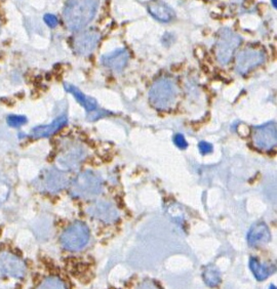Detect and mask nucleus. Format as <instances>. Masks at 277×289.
<instances>
[{
	"label": "nucleus",
	"mask_w": 277,
	"mask_h": 289,
	"mask_svg": "<svg viewBox=\"0 0 277 289\" xmlns=\"http://www.w3.org/2000/svg\"><path fill=\"white\" fill-rule=\"evenodd\" d=\"M100 0H69L63 12L66 27L80 31L90 24L98 12Z\"/></svg>",
	"instance_id": "1"
},
{
	"label": "nucleus",
	"mask_w": 277,
	"mask_h": 289,
	"mask_svg": "<svg viewBox=\"0 0 277 289\" xmlns=\"http://www.w3.org/2000/svg\"><path fill=\"white\" fill-rule=\"evenodd\" d=\"M178 87L169 78L155 81L149 90V102L157 110H169L178 98Z\"/></svg>",
	"instance_id": "2"
},
{
	"label": "nucleus",
	"mask_w": 277,
	"mask_h": 289,
	"mask_svg": "<svg viewBox=\"0 0 277 289\" xmlns=\"http://www.w3.org/2000/svg\"><path fill=\"white\" fill-rule=\"evenodd\" d=\"M103 190V179L94 171L85 170L77 176L70 185V194L81 199H93Z\"/></svg>",
	"instance_id": "3"
},
{
	"label": "nucleus",
	"mask_w": 277,
	"mask_h": 289,
	"mask_svg": "<svg viewBox=\"0 0 277 289\" xmlns=\"http://www.w3.org/2000/svg\"><path fill=\"white\" fill-rule=\"evenodd\" d=\"M241 37L230 29L220 31L216 44V57L221 65H227L234 55V51L241 44Z\"/></svg>",
	"instance_id": "4"
},
{
	"label": "nucleus",
	"mask_w": 277,
	"mask_h": 289,
	"mask_svg": "<svg viewBox=\"0 0 277 289\" xmlns=\"http://www.w3.org/2000/svg\"><path fill=\"white\" fill-rule=\"evenodd\" d=\"M90 236V229L86 224L81 222H76L63 232L61 243L65 249L77 251L82 249L88 243Z\"/></svg>",
	"instance_id": "5"
},
{
	"label": "nucleus",
	"mask_w": 277,
	"mask_h": 289,
	"mask_svg": "<svg viewBox=\"0 0 277 289\" xmlns=\"http://www.w3.org/2000/svg\"><path fill=\"white\" fill-rule=\"evenodd\" d=\"M35 184L43 192L57 193L69 185V178L63 170L50 168L43 171Z\"/></svg>",
	"instance_id": "6"
},
{
	"label": "nucleus",
	"mask_w": 277,
	"mask_h": 289,
	"mask_svg": "<svg viewBox=\"0 0 277 289\" xmlns=\"http://www.w3.org/2000/svg\"><path fill=\"white\" fill-rule=\"evenodd\" d=\"M252 142L262 151H271L276 146L277 130L276 123L270 121L253 127Z\"/></svg>",
	"instance_id": "7"
},
{
	"label": "nucleus",
	"mask_w": 277,
	"mask_h": 289,
	"mask_svg": "<svg viewBox=\"0 0 277 289\" xmlns=\"http://www.w3.org/2000/svg\"><path fill=\"white\" fill-rule=\"evenodd\" d=\"M265 61L264 52L256 48H245L236 56L235 70L239 74H247L262 65Z\"/></svg>",
	"instance_id": "8"
},
{
	"label": "nucleus",
	"mask_w": 277,
	"mask_h": 289,
	"mask_svg": "<svg viewBox=\"0 0 277 289\" xmlns=\"http://www.w3.org/2000/svg\"><path fill=\"white\" fill-rule=\"evenodd\" d=\"M94 219L105 223H113L119 219V211L115 204L108 200H98L87 208Z\"/></svg>",
	"instance_id": "9"
},
{
	"label": "nucleus",
	"mask_w": 277,
	"mask_h": 289,
	"mask_svg": "<svg viewBox=\"0 0 277 289\" xmlns=\"http://www.w3.org/2000/svg\"><path fill=\"white\" fill-rule=\"evenodd\" d=\"M86 157V150L83 146L73 144L66 148L58 156L57 163L61 168L74 169L78 166Z\"/></svg>",
	"instance_id": "10"
},
{
	"label": "nucleus",
	"mask_w": 277,
	"mask_h": 289,
	"mask_svg": "<svg viewBox=\"0 0 277 289\" xmlns=\"http://www.w3.org/2000/svg\"><path fill=\"white\" fill-rule=\"evenodd\" d=\"M101 35L95 30L84 31L77 35L73 41V47L75 52L79 56H88L97 48Z\"/></svg>",
	"instance_id": "11"
},
{
	"label": "nucleus",
	"mask_w": 277,
	"mask_h": 289,
	"mask_svg": "<svg viewBox=\"0 0 277 289\" xmlns=\"http://www.w3.org/2000/svg\"><path fill=\"white\" fill-rule=\"evenodd\" d=\"M26 273V266L17 255L8 252L0 253V274L21 278Z\"/></svg>",
	"instance_id": "12"
},
{
	"label": "nucleus",
	"mask_w": 277,
	"mask_h": 289,
	"mask_svg": "<svg viewBox=\"0 0 277 289\" xmlns=\"http://www.w3.org/2000/svg\"><path fill=\"white\" fill-rule=\"evenodd\" d=\"M129 53L125 48H117L106 55L102 56L101 63L106 68L113 72H121L128 63Z\"/></svg>",
	"instance_id": "13"
},
{
	"label": "nucleus",
	"mask_w": 277,
	"mask_h": 289,
	"mask_svg": "<svg viewBox=\"0 0 277 289\" xmlns=\"http://www.w3.org/2000/svg\"><path fill=\"white\" fill-rule=\"evenodd\" d=\"M271 239V233L267 224L264 222H257L251 228L248 233V242L251 246H260L268 243Z\"/></svg>",
	"instance_id": "14"
},
{
	"label": "nucleus",
	"mask_w": 277,
	"mask_h": 289,
	"mask_svg": "<svg viewBox=\"0 0 277 289\" xmlns=\"http://www.w3.org/2000/svg\"><path fill=\"white\" fill-rule=\"evenodd\" d=\"M150 15L161 23H169L175 18V12L168 4L160 0H152L148 4Z\"/></svg>",
	"instance_id": "15"
},
{
	"label": "nucleus",
	"mask_w": 277,
	"mask_h": 289,
	"mask_svg": "<svg viewBox=\"0 0 277 289\" xmlns=\"http://www.w3.org/2000/svg\"><path fill=\"white\" fill-rule=\"evenodd\" d=\"M67 122H68L67 117L63 115L58 117V118H55L50 124L41 125V126L33 128L30 134L33 137H48L55 133L58 131H60L63 126L67 124Z\"/></svg>",
	"instance_id": "16"
},
{
	"label": "nucleus",
	"mask_w": 277,
	"mask_h": 289,
	"mask_svg": "<svg viewBox=\"0 0 277 289\" xmlns=\"http://www.w3.org/2000/svg\"><path fill=\"white\" fill-rule=\"evenodd\" d=\"M64 87H65V89L67 90L68 92H70V93H72L73 94V96L74 98L78 101V103L81 105V106H83L84 108H85V110L87 111V112H94L96 109H97V107H98V105H97V102H96V100L95 99H93V98H90V96H87V95H85L84 93H82L78 89H77L76 87H74V85H71V84H69V83H65L64 84Z\"/></svg>",
	"instance_id": "17"
},
{
	"label": "nucleus",
	"mask_w": 277,
	"mask_h": 289,
	"mask_svg": "<svg viewBox=\"0 0 277 289\" xmlns=\"http://www.w3.org/2000/svg\"><path fill=\"white\" fill-rule=\"evenodd\" d=\"M250 267L252 272V274L256 277V279L259 281L266 280L270 276V274L273 272L271 267H268L266 265H261L256 259L250 260Z\"/></svg>",
	"instance_id": "18"
},
{
	"label": "nucleus",
	"mask_w": 277,
	"mask_h": 289,
	"mask_svg": "<svg viewBox=\"0 0 277 289\" xmlns=\"http://www.w3.org/2000/svg\"><path fill=\"white\" fill-rule=\"evenodd\" d=\"M203 280L208 286H217L221 282V274L217 269V267L209 265L204 267L203 270Z\"/></svg>",
	"instance_id": "19"
},
{
	"label": "nucleus",
	"mask_w": 277,
	"mask_h": 289,
	"mask_svg": "<svg viewBox=\"0 0 277 289\" xmlns=\"http://www.w3.org/2000/svg\"><path fill=\"white\" fill-rule=\"evenodd\" d=\"M36 289H67L65 286V283L59 279L57 277H50L46 280L42 281V283Z\"/></svg>",
	"instance_id": "20"
},
{
	"label": "nucleus",
	"mask_w": 277,
	"mask_h": 289,
	"mask_svg": "<svg viewBox=\"0 0 277 289\" xmlns=\"http://www.w3.org/2000/svg\"><path fill=\"white\" fill-rule=\"evenodd\" d=\"M9 195V184L6 178L0 173V205L3 204Z\"/></svg>",
	"instance_id": "21"
},
{
	"label": "nucleus",
	"mask_w": 277,
	"mask_h": 289,
	"mask_svg": "<svg viewBox=\"0 0 277 289\" xmlns=\"http://www.w3.org/2000/svg\"><path fill=\"white\" fill-rule=\"evenodd\" d=\"M27 122L25 116L20 115H10L7 117V124L12 127H20Z\"/></svg>",
	"instance_id": "22"
},
{
	"label": "nucleus",
	"mask_w": 277,
	"mask_h": 289,
	"mask_svg": "<svg viewBox=\"0 0 277 289\" xmlns=\"http://www.w3.org/2000/svg\"><path fill=\"white\" fill-rule=\"evenodd\" d=\"M174 143L176 144V147L182 149V150H184V149H186L188 147V144H187L185 136L183 134H180V133L176 134L174 136Z\"/></svg>",
	"instance_id": "23"
},
{
	"label": "nucleus",
	"mask_w": 277,
	"mask_h": 289,
	"mask_svg": "<svg viewBox=\"0 0 277 289\" xmlns=\"http://www.w3.org/2000/svg\"><path fill=\"white\" fill-rule=\"evenodd\" d=\"M44 22H46V24L50 27V28H54L58 26V19L55 16L51 15V14H48L44 16Z\"/></svg>",
	"instance_id": "24"
},
{
	"label": "nucleus",
	"mask_w": 277,
	"mask_h": 289,
	"mask_svg": "<svg viewBox=\"0 0 277 289\" xmlns=\"http://www.w3.org/2000/svg\"><path fill=\"white\" fill-rule=\"evenodd\" d=\"M198 149L202 155H205L213 151V146L212 144H209L207 142H201L198 145Z\"/></svg>",
	"instance_id": "25"
},
{
	"label": "nucleus",
	"mask_w": 277,
	"mask_h": 289,
	"mask_svg": "<svg viewBox=\"0 0 277 289\" xmlns=\"http://www.w3.org/2000/svg\"><path fill=\"white\" fill-rule=\"evenodd\" d=\"M137 289H160L156 284H154L151 281H145L143 282Z\"/></svg>",
	"instance_id": "26"
},
{
	"label": "nucleus",
	"mask_w": 277,
	"mask_h": 289,
	"mask_svg": "<svg viewBox=\"0 0 277 289\" xmlns=\"http://www.w3.org/2000/svg\"><path fill=\"white\" fill-rule=\"evenodd\" d=\"M271 1H272V5H273V6L276 8V6H277V2H276V0H271Z\"/></svg>",
	"instance_id": "27"
},
{
	"label": "nucleus",
	"mask_w": 277,
	"mask_h": 289,
	"mask_svg": "<svg viewBox=\"0 0 277 289\" xmlns=\"http://www.w3.org/2000/svg\"><path fill=\"white\" fill-rule=\"evenodd\" d=\"M269 289H276V287H275V285H271V286L269 287Z\"/></svg>",
	"instance_id": "28"
}]
</instances>
